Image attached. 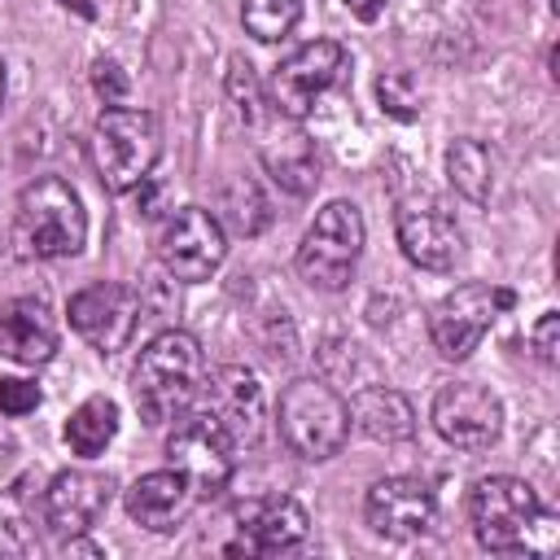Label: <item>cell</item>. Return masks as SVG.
Returning a JSON list of instances; mask_svg holds the SVG:
<instances>
[{
    "label": "cell",
    "mask_w": 560,
    "mask_h": 560,
    "mask_svg": "<svg viewBox=\"0 0 560 560\" xmlns=\"http://www.w3.org/2000/svg\"><path fill=\"white\" fill-rule=\"evenodd\" d=\"M346 407H350V424H359L376 442H407L416 433L411 402L389 385H359Z\"/></svg>",
    "instance_id": "obj_21"
},
{
    "label": "cell",
    "mask_w": 560,
    "mask_h": 560,
    "mask_svg": "<svg viewBox=\"0 0 560 560\" xmlns=\"http://www.w3.org/2000/svg\"><path fill=\"white\" fill-rule=\"evenodd\" d=\"M39 538L26 512V494L18 490H0V556H35Z\"/></svg>",
    "instance_id": "obj_26"
},
{
    "label": "cell",
    "mask_w": 560,
    "mask_h": 560,
    "mask_svg": "<svg viewBox=\"0 0 560 560\" xmlns=\"http://www.w3.org/2000/svg\"><path fill=\"white\" fill-rule=\"evenodd\" d=\"M258 158L284 192L311 197L319 188V153H315V140L302 127H271L258 140Z\"/></svg>",
    "instance_id": "obj_20"
},
{
    "label": "cell",
    "mask_w": 560,
    "mask_h": 560,
    "mask_svg": "<svg viewBox=\"0 0 560 560\" xmlns=\"http://www.w3.org/2000/svg\"><path fill=\"white\" fill-rule=\"evenodd\" d=\"M446 179H451V188L464 201L481 206L490 197V184H494V162H490L486 144L472 140V136L451 140V149H446Z\"/></svg>",
    "instance_id": "obj_23"
},
{
    "label": "cell",
    "mask_w": 560,
    "mask_h": 560,
    "mask_svg": "<svg viewBox=\"0 0 560 560\" xmlns=\"http://www.w3.org/2000/svg\"><path fill=\"white\" fill-rule=\"evenodd\" d=\"M88 153L109 192H131L149 179L153 162L162 158V127L149 109L105 105L101 118L92 122Z\"/></svg>",
    "instance_id": "obj_2"
},
{
    "label": "cell",
    "mask_w": 560,
    "mask_h": 560,
    "mask_svg": "<svg viewBox=\"0 0 560 560\" xmlns=\"http://www.w3.org/2000/svg\"><path fill=\"white\" fill-rule=\"evenodd\" d=\"M280 438L293 455L302 459H332L346 438H350V407L346 398L319 381V376H298L284 385L280 394V411H276Z\"/></svg>",
    "instance_id": "obj_3"
},
{
    "label": "cell",
    "mask_w": 560,
    "mask_h": 560,
    "mask_svg": "<svg viewBox=\"0 0 560 560\" xmlns=\"http://www.w3.org/2000/svg\"><path fill=\"white\" fill-rule=\"evenodd\" d=\"M236 529L241 538L228 542L223 551H245V556H280L302 547L311 516L298 499L289 494H267V499H249L236 508Z\"/></svg>",
    "instance_id": "obj_15"
},
{
    "label": "cell",
    "mask_w": 560,
    "mask_h": 560,
    "mask_svg": "<svg viewBox=\"0 0 560 560\" xmlns=\"http://www.w3.org/2000/svg\"><path fill=\"white\" fill-rule=\"evenodd\" d=\"M0 109H4V61H0Z\"/></svg>",
    "instance_id": "obj_33"
},
{
    "label": "cell",
    "mask_w": 560,
    "mask_h": 560,
    "mask_svg": "<svg viewBox=\"0 0 560 560\" xmlns=\"http://www.w3.org/2000/svg\"><path fill=\"white\" fill-rule=\"evenodd\" d=\"M18 241L35 258H74L88 241V210L61 175H39L18 197Z\"/></svg>",
    "instance_id": "obj_4"
},
{
    "label": "cell",
    "mask_w": 560,
    "mask_h": 560,
    "mask_svg": "<svg viewBox=\"0 0 560 560\" xmlns=\"http://www.w3.org/2000/svg\"><path fill=\"white\" fill-rule=\"evenodd\" d=\"M109 494H114V481L105 472H92V468H66L48 481L44 490V525L61 538L70 534H88L101 512L109 508Z\"/></svg>",
    "instance_id": "obj_17"
},
{
    "label": "cell",
    "mask_w": 560,
    "mask_h": 560,
    "mask_svg": "<svg viewBox=\"0 0 560 560\" xmlns=\"http://www.w3.org/2000/svg\"><path fill=\"white\" fill-rule=\"evenodd\" d=\"M206 394V411L223 424V433L232 438V446H258L267 433V398L262 385L249 368L241 363H223L201 381Z\"/></svg>",
    "instance_id": "obj_13"
},
{
    "label": "cell",
    "mask_w": 560,
    "mask_h": 560,
    "mask_svg": "<svg viewBox=\"0 0 560 560\" xmlns=\"http://www.w3.org/2000/svg\"><path fill=\"white\" fill-rule=\"evenodd\" d=\"M350 70V52L337 39H311L302 48H293L276 74H271V109L280 118L302 122Z\"/></svg>",
    "instance_id": "obj_7"
},
{
    "label": "cell",
    "mask_w": 560,
    "mask_h": 560,
    "mask_svg": "<svg viewBox=\"0 0 560 560\" xmlns=\"http://www.w3.org/2000/svg\"><path fill=\"white\" fill-rule=\"evenodd\" d=\"M363 236H368V228H363L359 206L354 201H328L298 245V258H293L298 276L311 289H328V293L346 289L354 276V262L363 254Z\"/></svg>",
    "instance_id": "obj_5"
},
{
    "label": "cell",
    "mask_w": 560,
    "mask_h": 560,
    "mask_svg": "<svg viewBox=\"0 0 560 560\" xmlns=\"http://www.w3.org/2000/svg\"><path fill=\"white\" fill-rule=\"evenodd\" d=\"M92 83H96V96H101L105 105H122V101H127V74L118 70V61L101 57V61L92 66Z\"/></svg>",
    "instance_id": "obj_31"
},
{
    "label": "cell",
    "mask_w": 560,
    "mask_h": 560,
    "mask_svg": "<svg viewBox=\"0 0 560 560\" xmlns=\"http://www.w3.org/2000/svg\"><path fill=\"white\" fill-rule=\"evenodd\" d=\"M39 407V385L22 381V376H4L0 381V411L4 416H26Z\"/></svg>",
    "instance_id": "obj_29"
},
{
    "label": "cell",
    "mask_w": 560,
    "mask_h": 560,
    "mask_svg": "<svg viewBox=\"0 0 560 560\" xmlns=\"http://www.w3.org/2000/svg\"><path fill=\"white\" fill-rule=\"evenodd\" d=\"M547 4H551V13H560V0H547Z\"/></svg>",
    "instance_id": "obj_34"
},
{
    "label": "cell",
    "mask_w": 560,
    "mask_h": 560,
    "mask_svg": "<svg viewBox=\"0 0 560 560\" xmlns=\"http://www.w3.org/2000/svg\"><path fill=\"white\" fill-rule=\"evenodd\" d=\"M368 525L381 538H420L438 521V499L420 477H385L368 490Z\"/></svg>",
    "instance_id": "obj_16"
},
{
    "label": "cell",
    "mask_w": 560,
    "mask_h": 560,
    "mask_svg": "<svg viewBox=\"0 0 560 560\" xmlns=\"http://www.w3.org/2000/svg\"><path fill=\"white\" fill-rule=\"evenodd\" d=\"M346 9L359 18V22H376L385 13V0H346Z\"/></svg>",
    "instance_id": "obj_32"
},
{
    "label": "cell",
    "mask_w": 560,
    "mask_h": 560,
    "mask_svg": "<svg viewBox=\"0 0 560 560\" xmlns=\"http://www.w3.org/2000/svg\"><path fill=\"white\" fill-rule=\"evenodd\" d=\"M66 315H70V328L92 350L114 354V350H122L131 341V332H136V324L144 315V302L122 280H96V284H88V289H79L70 298Z\"/></svg>",
    "instance_id": "obj_10"
},
{
    "label": "cell",
    "mask_w": 560,
    "mask_h": 560,
    "mask_svg": "<svg viewBox=\"0 0 560 560\" xmlns=\"http://www.w3.org/2000/svg\"><path fill=\"white\" fill-rule=\"evenodd\" d=\"M228 96H232L241 122H249V127L262 122V114H267V96H262L258 74H254V66H249L245 57H232V61H228Z\"/></svg>",
    "instance_id": "obj_27"
},
{
    "label": "cell",
    "mask_w": 560,
    "mask_h": 560,
    "mask_svg": "<svg viewBox=\"0 0 560 560\" xmlns=\"http://www.w3.org/2000/svg\"><path fill=\"white\" fill-rule=\"evenodd\" d=\"M0 354L26 368L57 354V324L44 298H9L0 306Z\"/></svg>",
    "instance_id": "obj_18"
},
{
    "label": "cell",
    "mask_w": 560,
    "mask_h": 560,
    "mask_svg": "<svg viewBox=\"0 0 560 560\" xmlns=\"http://www.w3.org/2000/svg\"><path fill=\"white\" fill-rule=\"evenodd\" d=\"M302 18V0H245L241 4V22L258 44H276L284 39Z\"/></svg>",
    "instance_id": "obj_25"
},
{
    "label": "cell",
    "mask_w": 560,
    "mask_h": 560,
    "mask_svg": "<svg viewBox=\"0 0 560 560\" xmlns=\"http://www.w3.org/2000/svg\"><path fill=\"white\" fill-rule=\"evenodd\" d=\"M192 499H197L192 486H188L184 472H175V468L144 472V477H136V481L127 486V512H131V521L144 525V529H153V534L175 529V525L188 516Z\"/></svg>",
    "instance_id": "obj_19"
},
{
    "label": "cell",
    "mask_w": 560,
    "mask_h": 560,
    "mask_svg": "<svg viewBox=\"0 0 560 560\" xmlns=\"http://www.w3.org/2000/svg\"><path fill=\"white\" fill-rule=\"evenodd\" d=\"M516 298L512 289H490V284H459L451 289L433 311H429V341L442 359H468L481 337L490 332L494 315L508 311Z\"/></svg>",
    "instance_id": "obj_9"
},
{
    "label": "cell",
    "mask_w": 560,
    "mask_h": 560,
    "mask_svg": "<svg viewBox=\"0 0 560 560\" xmlns=\"http://www.w3.org/2000/svg\"><path fill=\"white\" fill-rule=\"evenodd\" d=\"M114 433H118V402L105 398V394L83 398V402L70 411V420H66V442H70V451L83 455V459L101 455V451L114 442Z\"/></svg>",
    "instance_id": "obj_22"
},
{
    "label": "cell",
    "mask_w": 560,
    "mask_h": 560,
    "mask_svg": "<svg viewBox=\"0 0 560 560\" xmlns=\"http://www.w3.org/2000/svg\"><path fill=\"white\" fill-rule=\"evenodd\" d=\"M201 381H206V359L197 337L184 328H166L140 350V363L131 372V394L149 424H175L201 394Z\"/></svg>",
    "instance_id": "obj_1"
},
{
    "label": "cell",
    "mask_w": 560,
    "mask_h": 560,
    "mask_svg": "<svg viewBox=\"0 0 560 560\" xmlns=\"http://www.w3.org/2000/svg\"><path fill=\"white\" fill-rule=\"evenodd\" d=\"M376 96H381V109L394 114V118H402V122H411L420 114V92H416V79L407 70L381 74L376 79Z\"/></svg>",
    "instance_id": "obj_28"
},
{
    "label": "cell",
    "mask_w": 560,
    "mask_h": 560,
    "mask_svg": "<svg viewBox=\"0 0 560 560\" xmlns=\"http://www.w3.org/2000/svg\"><path fill=\"white\" fill-rule=\"evenodd\" d=\"M468 521L486 551H525V538L542 525L538 490L521 477H481L468 490Z\"/></svg>",
    "instance_id": "obj_6"
},
{
    "label": "cell",
    "mask_w": 560,
    "mask_h": 560,
    "mask_svg": "<svg viewBox=\"0 0 560 560\" xmlns=\"http://www.w3.org/2000/svg\"><path fill=\"white\" fill-rule=\"evenodd\" d=\"M158 254H162V267L175 276V280H210L219 271V262L228 258V232L223 223L201 210V206H184L171 214V223L162 228V241H158Z\"/></svg>",
    "instance_id": "obj_11"
},
{
    "label": "cell",
    "mask_w": 560,
    "mask_h": 560,
    "mask_svg": "<svg viewBox=\"0 0 560 560\" xmlns=\"http://www.w3.org/2000/svg\"><path fill=\"white\" fill-rule=\"evenodd\" d=\"M219 223H228L236 236H258L267 223H271V210H267V197L254 179L236 175L219 188Z\"/></svg>",
    "instance_id": "obj_24"
},
{
    "label": "cell",
    "mask_w": 560,
    "mask_h": 560,
    "mask_svg": "<svg viewBox=\"0 0 560 560\" xmlns=\"http://www.w3.org/2000/svg\"><path fill=\"white\" fill-rule=\"evenodd\" d=\"M394 232L402 254L424 271H451L464 258V236L433 197H402L394 210Z\"/></svg>",
    "instance_id": "obj_14"
},
{
    "label": "cell",
    "mask_w": 560,
    "mask_h": 560,
    "mask_svg": "<svg viewBox=\"0 0 560 560\" xmlns=\"http://www.w3.org/2000/svg\"><path fill=\"white\" fill-rule=\"evenodd\" d=\"M433 429L459 451H486L503 433V402L477 381H451L433 394Z\"/></svg>",
    "instance_id": "obj_12"
},
{
    "label": "cell",
    "mask_w": 560,
    "mask_h": 560,
    "mask_svg": "<svg viewBox=\"0 0 560 560\" xmlns=\"http://www.w3.org/2000/svg\"><path fill=\"white\" fill-rule=\"evenodd\" d=\"M529 346H534V354H538L547 368L560 359V315H556V311H542V315H538V324L529 328Z\"/></svg>",
    "instance_id": "obj_30"
},
{
    "label": "cell",
    "mask_w": 560,
    "mask_h": 560,
    "mask_svg": "<svg viewBox=\"0 0 560 560\" xmlns=\"http://www.w3.org/2000/svg\"><path fill=\"white\" fill-rule=\"evenodd\" d=\"M232 451H236L232 438L210 411H184L166 438V459L175 472H184L197 499H214L232 481V468H236Z\"/></svg>",
    "instance_id": "obj_8"
}]
</instances>
